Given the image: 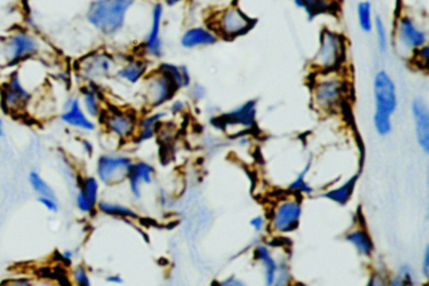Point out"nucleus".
Listing matches in <instances>:
<instances>
[{
  "instance_id": "obj_51",
  "label": "nucleus",
  "mask_w": 429,
  "mask_h": 286,
  "mask_svg": "<svg viewBox=\"0 0 429 286\" xmlns=\"http://www.w3.org/2000/svg\"><path fill=\"white\" fill-rule=\"evenodd\" d=\"M4 135H6V132H4V120H3V117L0 115V139L4 137Z\"/></svg>"
},
{
  "instance_id": "obj_18",
  "label": "nucleus",
  "mask_w": 429,
  "mask_h": 286,
  "mask_svg": "<svg viewBox=\"0 0 429 286\" xmlns=\"http://www.w3.org/2000/svg\"><path fill=\"white\" fill-rule=\"evenodd\" d=\"M101 186L102 185L94 175H80L77 186L75 188V205L81 214L92 216L97 212Z\"/></svg>"
},
{
  "instance_id": "obj_11",
  "label": "nucleus",
  "mask_w": 429,
  "mask_h": 286,
  "mask_svg": "<svg viewBox=\"0 0 429 286\" xmlns=\"http://www.w3.org/2000/svg\"><path fill=\"white\" fill-rule=\"evenodd\" d=\"M428 30L418 19L407 13L398 16L394 23L393 42L396 50L408 58L416 50L428 45Z\"/></svg>"
},
{
  "instance_id": "obj_10",
  "label": "nucleus",
  "mask_w": 429,
  "mask_h": 286,
  "mask_svg": "<svg viewBox=\"0 0 429 286\" xmlns=\"http://www.w3.org/2000/svg\"><path fill=\"white\" fill-rule=\"evenodd\" d=\"M257 115H259V102L257 99H248L234 108L214 115L210 118V123L220 131H232L231 136L238 133L254 132L257 128Z\"/></svg>"
},
{
  "instance_id": "obj_29",
  "label": "nucleus",
  "mask_w": 429,
  "mask_h": 286,
  "mask_svg": "<svg viewBox=\"0 0 429 286\" xmlns=\"http://www.w3.org/2000/svg\"><path fill=\"white\" fill-rule=\"evenodd\" d=\"M97 212L117 220L136 221L140 219V214L131 206L110 200H99Z\"/></svg>"
},
{
  "instance_id": "obj_23",
  "label": "nucleus",
  "mask_w": 429,
  "mask_h": 286,
  "mask_svg": "<svg viewBox=\"0 0 429 286\" xmlns=\"http://www.w3.org/2000/svg\"><path fill=\"white\" fill-rule=\"evenodd\" d=\"M252 259L262 270L264 286H275L278 270V255L268 242L259 241L252 248Z\"/></svg>"
},
{
  "instance_id": "obj_3",
  "label": "nucleus",
  "mask_w": 429,
  "mask_h": 286,
  "mask_svg": "<svg viewBox=\"0 0 429 286\" xmlns=\"http://www.w3.org/2000/svg\"><path fill=\"white\" fill-rule=\"evenodd\" d=\"M47 52L43 39L27 28H17L0 40V55L4 66L17 69L27 62L40 59Z\"/></svg>"
},
{
  "instance_id": "obj_6",
  "label": "nucleus",
  "mask_w": 429,
  "mask_h": 286,
  "mask_svg": "<svg viewBox=\"0 0 429 286\" xmlns=\"http://www.w3.org/2000/svg\"><path fill=\"white\" fill-rule=\"evenodd\" d=\"M303 198L286 193L272 204L267 217L268 231L277 236H287L298 230L303 220Z\"/></svg>"
},
{
  "instance_id": "obj_45",
  "label": "nucleus",
  "mask_w": 429,
  "mask_h": 286,
  "mask_svg": "<svg viewBox=\"0 0 429 286\" xmlns=\"http://www.w3.org/2000/svg\"><path fill=\"white\" fill-rule=\"evenodd\" d=\"M420 274L427 280L429 278V245L424 248L423 256L420 261Z\"/></svg>"
},
{
  "instance_id": "obj_27",
  "label": "nucleus",
  "mask_w": 429,
  "mask_h": 286,
  "mask_svg": "<svg viewBox=\"0 0 429 286\" xmlns=\"http://www.w3.org/2000/svg\"><path fill=\"white\" fill-rule=\"evenodd\" d=\"M313 165H314V160H313V157H310L305 162L303 168L298 171L291 181L287 183V193L296 195V196L303 198L305 196H311L313 193H316L314 185L308 180V175H310V171L313 168Z\"/></svg>"
},
{
  "instance_id": "obj_37",
  "label": "nucleus",
  "mask_w": 429,
  "mask_h": 286,
  "mask_svg": "<svg viewBox=\"0 0 429 286\" xmlns=\"http://www.w3.org/2000/svg\"><path fill=\"white\" fill-rule=\"evenodd\" d=\"M71 278L73 284L76 286H92L91 276H89L88 269L85 265L78 264L73 266L71 271Z\"/></svg>"
},
{
  "instance_id": "obj_7",
  "label": "nucleus",
  "mask_w": 429,
  "mask_h": 286,
  "mask_svg": "<svg viewBox=\"0 0 429 286\" xmlns=\"http://www.w3.org/2000/svg\"><path fill=\"white\" fill-rule=\"evenodd\" d=\"M119 58L104 48L91 50L82 55L75 64L76 77L81 83H101L110 81L115 76Z\"/></svg>"
},
{
  "instance_id": "obj_47",
  "label": "nucleus",
  "mask_w": 429,
  "mask_h": 286,
  "mask_svg": "<svg viewBox=\"0 0 429 286\" xmlns=\"http://www.w3.org/2000/svg\"><path fill=\"white\" fill-rule=\"evenodd\" d=\"M105 281L111 285H122L124 284V279H122L120 274H109V275L105 276Z\"/></svg>"
},
{
  "instance_id": "obj_43",
  "label": "nucleus",
  "mask_w": 429,
  "mask_h": 286,
  "mask_svg": "<svg viewBox=\"0 0 429 286\" xmlns=\"http://www.w3.org/2000/svg\"><path fill=\"white\" fill-rule=\"evenodd\" d=\"M37 201L39 204L43 206L44 209L50 211L52 214H55L60 211V204H58V198H37Z\"/></svg>"
},
{
  "instance_id": "obj_22",
  "label": "nucleus",
  "mask_w": 429,
  "mask_h": 286,
  "mask_svg": "<svg viewBox=\"0 0 429 286\" xmlns=\"http://www.w3.org/2000/svg\"><path fill=\"white\" fill-rule=\"evenodd\" d=\"M414 135L419 149L429 154V107L423 97H414L411 103Z\"/></svg>"
},
{
  "instance_id": "obj_9",
  "label": "nucleus",
  "mask_w": 429,
  "mask_h": 286,
  "mask_svg": "<svg viewBox=\"0 0 429 286\" xmlns=\"http://www.w3.org/2000/svg\"><path fill=\"white\" fill-rule=\"evenodd\" d=\"M134 157L119 149L99 154L94 162V176L106 188H117L126 183Z\"/></svg>"
},
{
  "instance_id": "obj_16",
  "label": "nucleus",
  "mask_w": 429,
  "mask_h": 286,
  "mask_svg": "<svg viewBox=\"0 0 429 286\" xmlns=\"http://www.w3.org/2000/svg\"><path fill=\"white\" fill-rule=\"evenodd\" d=\"M151 69V62L143 55L139 53L125 55H122V59H119L114 78L127 86H136L141 84Z\"/></svg>"
},
{
  "instance_id": "obj_24",
  "label": "nucleus",
  "mask_w": 429,
  "mask_h": 286,
  "mask_svg": "<svg viewBox=\"0 0 429 286\" xmlns=\"http://www.w3.org/2000/svg\"><path fill=\"white\" fill-rule=\"evenodd\" d=\"M220 39L208 24H194L184 29L179 43L184 50H200L213 47Z\"/></svg>"
},
{
  "instance_id": "obj_12",
  "label": "nucleus",
  "mask_w": 429,
  "mask_h": 286,
  "mask_svg": "<svg viewBox=\"0 0 429 286\" xmlns=\"http://www.w3.org/2000/svg\"><path fill=\"white\" fill-rule=\"evenodd\" d=\"M34 93L23 82L19 71H13L0 83V108L11 116H21L29 110Z\"/></svg>"
},
{
  "instance_id": "obj_35",
  "label": "nucleus",
  "mask_w": 429,
  "mask_h": 286,
  "mask_svg": "<svg viewBox=\"0 0 429 286\" xmlns=\"http://www.w3.org/2000/svg\"><path fill=\"white\" fill-rule=\"evenodd\" d=\"M292 282L291 266L285 253L278 256V270L276 276L275 286H288Z\"/></svg>"
},
{
  "instance_id": "obj_48",
  "label": "nucleus",
  "mask_w": 429,
  "mask_h": 286,
  "mask_svg": "<svg viewBox=\"0 0 429 286\" xmlns=\"http://www.w3.org/2000/svg\"><path fill=\"white\" fill-rule=\"evenodd\" d=\"M61 259L65 264H72L73 259H75V253L72 250H65L61 253Z\"/></svg>"
},
{
  "instance_id": "obj_49",
  "label": "nucleus",
  "mask_w": 429,
  "mask_h": 286,
  "mask_svg": "<svg viewBox=\"0 0 429 286\" xmlns=\"http://www.w3.org/2000/svg\"><path fill=\"white\" fill-rule=\"evenodd\" d=\"M188 0H163L161 3L164 4V6L168 8H174V6H180L183 3H185Z\"/></svg>"
},
{
  "instance_id": "obj_13",
  "label": "nucleus",
  "mask_w": 429,
  "mask_h": 286,
  "mask_svg": "<svg viewBox=\"0 0 429 286\" xmlns=\"http://www.w3.org/2000/svg\"><path fill=\"white\" fill-rule=\"evenodd\" d=\"M178 93L179 91L170 78L155 67L141 82V99L145 110H163Z\"/></svg>"
},
{
  "instance_id": "obj_25",
  "label": "nucleus",
  "mask_w": 429,
  "mask_h": 286,
  "mask_svg": "<svg viewBox=\"0 0 429 286\" xmlns=\"http://www.w3.org/2000/svg\"><path fill=\"white\" fill-rule=\"evenodd\" d=\"M359 177H360L359 172L352 173V176L347 177L344 181L339 182L331 188L329 186V188H325L324 191L320 193V198H325L337 206H347L354 196L355 188L358 185Z\"/></svg>"
},
{
  "instance_id": "obj_34",
  "label": "nucleus",
  "mask_w": 429,
  "mask_h": 286,
  "mask_svg": "<svg viewBox=\"0 0 429 286\" xmlns=\"http://www.w3.org/2000/svg\"><path fill=\"white\" fill-rule=\"evenodd\" d=\"M373 127L379 137H388L393 132V117L386 113L374 112L373 115Z\"/></svg>"
},
{
  "instance_id": "obj_42",
  "label": "nucleus",
  "mask_w": 429,
  "mask_h": 286,
  "mask_svg": "<svg viewBox=\"0 0 429 286\" xmlns=\"http://www.w3.org/2000/svg\"><path fill=\"white\" fill-rule=\"evenodd\" d=\"M214 286H249L241 276L229 275L215 282Z\"/></svg>"
},
{
  "instance_id": "obj_44",
  "label": "nucleus",
  "mask_w": 429,
  "mask_h": 286,
  "mask_svg": "<svg viewBox=\"0 0 429 286\" xmlns=\"http://www.w3.org/2000/svg\"><path fill=\"white\" fill-rule=\"evenodd\" d=\"M78 144H80V149L82 151V154L86 157H92L94 154V144L91 139H88L86 137L78 138Z\"/></svg>"
},
{
  "instance_id": "obj_1",
  "label": "nucleus",
  "mask_w": 429,
  "mask_h": 286,
  "mask_svg": "<svg viewBox=\"0 0 429 286\" xmlns=\"http://www.w3.org/2000/svg\"><path fill=\"white\" fill-rule=\"evenodd\" d=\"M308 87L311 105L321 116L337 115L349 102L352 93V83L347 69L311 71Z\"/></svg>"
},
{
  "instance_id": "obj_38",
  "label": "nucleus",
  "mask_w": 429,
  "mask_h": 286,
  "mask_svg": "<svg viewBox=\"0 0 429 286\" xmlns=\"http://www.w3.org/2000/svg\"><path fill=\"white\" fill-rule=\"evenodd\" d=\"M188 98L190 102H193L194 105L202 103L208 96V89L202 83L192 82V84L187 88Z\"/></svg>"
},
{
  "instance_id": "obj_36",
  "label": "nucleus",
  "mask_w": 429,
  "mask_h": 286,
  "mask_svg": "<svg viewBox=\"0 0 429 286\" xmlns=\"http://www.w3.org/2000/svg\"><path fill=\"white\" fill-rule=\"evenodd\" d=\"M409 62L414 68L419 71H428L429 68V45H425L418 50H416L413 55L409 57Z\"/></svg>"
},
{
  "instance_id": "obj_39",
  "label": "nucleus",
  "mask_w": 429,
  "mask_h": 286,
  "mask_svg": "<svg viewBox=\"0 0 429 286\" xmlns=\"http://www.w3.org/2000/svg\"><path fill=\"white\" fill-rule=\"evenodd\" d=\"M166 107H168L165 110L168 116L182 117L183 115L187 113L188 108H189V102L185 99L176 98L175 97Z\"/></svg>"
},
{
  "instance_id": "obj_33",
  "label": "nucleus",
  "mask_w": 429,
  "mask_h": 286,
  "mask_svg": "<svg viewBox=\"0 0 429 286\" xmlns=\"http://www.w3.org/2000/svg\"><path fill=\"white\" fill-rule=\"evenodd\" d=\"M357 22L358 27L363 33H373V25H374V13L373 6L369 0H363L357 6Z\"/></svg>"
},
{
  "instance_id": "obj_14",
  "label": "nucleus",
  "mask_w": 429,
  "mask_h": 286,
  "mask_svg": "<svg viewBox=\"0 0 429 286\" xmlns=\"http://www.w3.org/2000/svg\"><path fill=\"white\" fill-rule=\"evenodd\" d=\"M165 6L161 1H155L150 11V25L148 32L140 45L139 55H143L150 62L161 61L164 55L163 25H164Z\"/></svg>"
},
{
  "instance_id": "obj_46",
  "label": "nucleus",
  "mask_w": 429,
  "mask_h": 286,
  "mask_svg": "<svg viewBox=\"0 0 429 286\" xmlns=\"http://www.w3.org/2000/svg\"><path fill=\"white\" fill-rule=\"evenodd\" d=\"M366 286H386V276L381 273H374L369 278Z\"/></svg>"
},
{
  "instance_id": "obj_26",
  "label": "nucleus",
  "mask_w": 429,
  "mask_h": 286,
  "mask_svg": "<svg viewBox=\"0 0 429 286\" xmlns=\"http://www.w3.org/2000/svg\"><path fill=\"white\" fill-rule=\"evenodd\" d=\"M344 240L352 246L360 258L370 259L375 251V244L366 227L358 225L344 235Z\"/></svg>"
},
{
  "instance_id": "obj_8",
  "label": "nucleus",
  "mask_w": 429,
  "mask_h": 286,
  "mask_svg": "<svg viewBox=\"0 0 429 286\" xmlns=\"http://www.w3.org/2000/svg\"><path fill=\"white\" fill-rule=\"evenodd\" d=\"M139 116L140 113L132 108L106 105L99 122L104 130V135L121 146L125 143H131L138 128Z\"/></svg>"
},
{
  "instance_id": "obj_28",
  "label": "nucleus",
  "mask_w": 429,
  "mask_h": 286,
  "mask_svg": "<svg viewBox=\"0 0 429 286\" xmlns=\"http://www.w3.org/2000/svg\"><path fill=\"white\" fill-rule=\"evenodd\" d=\"M156 69L163 72L165 76L170 78L171 82L175 84L176 88L179 92H182L184 89H187L192 82V73L189 71V68L184 64H178L173 62L160 61L156 67Z\"/></svg>"
},
{
  "instance_id": "obj_15",
  "label": "nucleus",
  "mask_w": 429,
  "mask_h": 286,
  "mask_svg": "<svg viewBox=\"0 0 429 286\" xmlns=\"http://www.w3.org/2000/svg\"><path fill=\"white\" fill-rule=\"evenodd\" d=\"M373 98L374 112L386 113L393 117L398 110L399 98L394 79L386 69L375 72L373 77Z\"/></svg>"
},
{
  "instance_id": "obj_41",
  "label": "nucleus",
  "mask_w": 429,
  "mask_h": 286,
  "mask_svg": "<svg viewBox=\"0 0 429 286\" xmlns=\"http://www.w3.org/2000/svg\"><path fill=\"white\" fill-rule=\"evenodd\" d=\"M249 227L254 230V234L262 235L264 232L268 231V222L264 214H256L249 220Z\"/></svg>"
},
{
  "instance_id": "obj_31",
  "label": "nucleus",
  "mask_w": 429,
  "mask_h": 286,
  "mask_svg": "<svg viewBox=\"0 0 429 286\" xmlns=\"http://www.w3.org/2000/svg\"><path fill=\"white\" fill-rule=\"evenodd\" d=\"M373 33H374L375 35L376 50H378L380 55H386V53L389 52V48H391V33H389V30H388V25H386V21H384L383 17L379 16V14H375L374 16Z\"/></svg>"
},
{
  "instance_id": "obj_21",
  "label": "nucleus",
  "mask_w": 429,
  "mask_h": 286,
  "mask_svg": "<svg viewBox=\"0 0 429 286\" xmlns=\"http://www.w3.org/2000/svg\"><path fill=\"white\" fill-rule=\"evenodd\" d=\"M78 98L83 110L89 118L99 121L105 110L106 92L101 83H82L78 89Z\"/></svg>"
},
{
  "instance_id": "obj_52",
  "label": "nucleus",
  "mask_w": 429,
  "mask_h": 286,
  "mask_svg": "<svg viewBox=\"0 0 429 286\" xmlns=\"http://www.w3.org/2000/svg\"><path fill=\"white\" fill-rule=\"evenodd\" d=\"M288 286H310V285H308V284H305V282H303V281L292 280L291 284H290V285H288Z\"/></svg>"
},
{
  "instance_id": "obj_2",
  "label": "nucleus",
  "mask_w": 429,
  "mask_h": 286,
  "mask_svg": "<svg viewBox=\"0 0 429 286\" xmlns=\"http://www.w3.org/2000/svg\"><path fill=\"white\" fill-rule=\"evenodd\" d=\"M138 1L92 0L86 11V22L104 38H117L126 29L127 16Z\"/></svg>"
},
{
  "instance_id": "obj_19",
  "label": "nucleus",
  "mask_w": 429,
  "mask_h": 286,
  "mask_svg": "<svg viewBox=\"0 0 429 286\" xmlns=\"http://www.w3.org/2000/svg\"><path fill=\"white\" fill-rule=\"evenodd\" d=\"M156 177L155 166L146 160H134L127 176L126 185L132 200L143 198V188L153 185Z\"/></svg>"
},
{
  "instance_id": "obj_17",
  "label": "nucleus",
  "mask_w": 429,
  "mask_h": 286,
  "mask_svg": "<svg viewBox=\"0 0 429 286\" xmlns=\"http://www.w3.org/2000/svg\"><path fill=\"white\" fill-rule=\"evenodd\" d=\"M60 120L65 126L77 132L92 133L97 130V123L83 110L77 94H70L65 98Z\"/></svg>"
},
{
  "instance_id": "obj_32",
  "label": "nucleus",
  "mask_w": 429,
  "mask_h": 286,
  "mask_svg": "<svg viewBox=\"0 0 429 286\" xmlns=\"http://www.w3.org/2000/svg\"><path fill=\"white\" fill-rule=\"evenodd\" d=\"M28 182L33 193L37 195V198H57L55 188H52L50 182L47 181L38 171H31L28 173Z\"/></svg>"
},
{
  "instance_id": "obj_50",
  "label": "nucleus",
  "mask_w": 429,
  "mask_h": 286,
  "mask_svg": "<svg viewBox=\"0 0 429 286\" xmlns=\"http://www.w3.org/2000/svg\"><path fill=\"white\" fill-rule=\"evenodd\" d=\"M34 286H62L60 282H57V281L53 280H36V285Z\"/></svg>"
},
{
  "instance_id": "obj_5",
  "label": "nucleus",
  "mask_w": 429,
  "mask_h": 286,
  "mask_svg": "<svg viewBox=\"0 0 429 286\" xmlns=\"http://www.w3.org/2000/svg\"><path fill=\"white\" fill-rule=\"evenodd\" d=\"M256 23L257 21L254 17L241 9L236 3H232L212 11L207 24L222 40H234L249 33Z\"/></svg>"
},
{
  "instance_id": "obj_30",
  "label": "nucleus",
  "mask_w": 429,
  "mask_h": 286,
  "mask_svg": "<svg viewBox=\"0 0 429 286\" xmlns=\"http://www.w3.org/2000/svg\"><path fill=\"white\" fill-rule=\"evenodd\" d=\"M293 3L311 19L322 14H329L335 8V0H293Z\"/></svg>"
},
{
  "instance_id": "obj_20",
  "label": "nucleus",
  "mask_w": 429,
  "mask_h": 286,
  "mask_svg": "<svg viewBox=\"0 0 429 286\" xmlns=\"http://www.w3.org/2000/svg\"><path fill=\"white\" fill-rule=\"evenodd\" d=\"M168 117L165 110H145L139 116L138 128L131 143L141 146L155 139L159 136Z\"/></svg>"
},
{
  "instance_id": "obj_40",
  "label": "nucleus",
  "mask_w": 429,
  "mask_h": 286,
  "mask_svg": "<svg viewBox=\"0 0 429 286\" xmlns=\"http://www.w3.org/2000/svg\"><path fill=\"white\" fill-rule=\"evenodd\" d=\"M36 280L29 275H16L6 278L0 282V286H34Z\"/></svg>"
},
{
  "instance_id": "obj_4",
  "label": "nucleus",
  "mask_w": 429,
  "mask_h": 286,
  "mask_svg": "<svg viewBox=\"0 0 429 286\" xmlns=\"http://www.w3.org/2000/svg\"><path fill=\"white\" fill-rule=\"evenodd\" d=\"M349 45L342 32L324 28L319 37V47L310 67L314 72L344 71L347 66Z\"/></svg>"
}]
</instances>
